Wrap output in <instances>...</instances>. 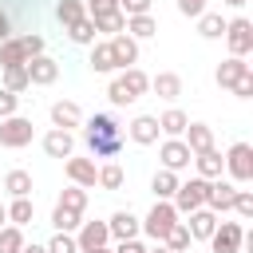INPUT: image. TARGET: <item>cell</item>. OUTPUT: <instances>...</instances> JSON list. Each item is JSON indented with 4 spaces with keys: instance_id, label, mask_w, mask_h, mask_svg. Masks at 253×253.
I'll use <instances>...</instances> for the list:
<instances>
[{
    "instance_id": "db71d44e",
    "label": "cell",
    "mask_w": 253,
    "mask_h": 253,
    "mask_svg": "<svg viewBox=\"0 0 253 253\" xmlns=\"http://www.w3.org/2000/svg\"><path fill=\"white\" fill-rule=\"evenodd\" d=\"M8 225V206H0V229Z\"/></svg>"
},
{
    "instance_id": "7dc6e473",
    "label": "cell",
    "mask_w": 253,
    "mask_h": 253,
    "mask_svg": "<svg viewBox=\"0 0 253 253\" xmlns=\"http://www.w3.org/2000/svg\"><path fill=\"white\" fill-rule=\"evenodd\" d=\"M206 4H210V0H178V12L190 16V20H198V16L206 12Z\"/></svg>"
},
{
    "instance_id": "4316f807",
    "label": "cell",
    "mask_w": 253,
    "mask_h": 253,
    "mask_svg": "<svg viewBox=\"0 0 253 253\" xmlns=\"http://www.w3.org/2000/svg\"><path fill=\"white\" fill-rule=\"evenodd\" d=\"M225 24H229V20H225L221 12H202V16H198V36H202V40H221V36H225Z\"/></svg>"
},
{
    "instance_id": "60d3db41",
    "label": "cell",
    "mask_w": 253,
    "mask_h": 253,
    "mask_svg": "<svg viewBox=\"0 0 253 253\" xmlns=\"http://www.w3.org/2000/svg\"><path fill=\"white\" fill-rule=\"evenodd\" d=\"M47 253H79V245H75V233H55L47 245H43Z\"/></svg>"
},
{
    "instance_id": "74e56055",
    "label": "cell",
    "mask_w": 253,
    "mask_h": 253,
    "mask_svg": "<svg viewBox=\"0 0 253 253\" xmlns=\"http://www.w3.org/2000/svg\"><path fill=\"white\" fill-rule=\"evenodd\" d=\"M55 206H63V210H75V213H83L87 210V190L83 186H67L63 194H59V202Z\"/></svg>"
},
{
    "instance_id": "2e32d148",
    "label": "cell",
    "mask_w": 253,
    "mask_h": 253,
    "mask_svg": "<svg viewBox=\"0 0 253 253\" xmlns=\"http://www.w3.org/2000/svg\"><path fill=\"white\" fill-rule=\"evenodd\" d=\"M107 229H111V237H115V241H134V237L142 233V221H138L130 210H119V213H111Z\"/></svg>"
},
{
    "instance_id": "b9f144b4",
    "label": "cell",
    "mask_w": 253,
    "mask_h": 253,
    "mask_svg": "<svg viewBox=\"0 0 253 253\" xmlns=\"http://www.w3.org/2000/svg\"><path fill=\"white\" fill-rule=\"evenodd\" d=\"M107 99H111V107H130V103H134V99L126 95V87L119 83V75H115V79L107 83Z\"/></svg>"
},
{
    "instance_id": "e575fe53",
    "label": "cell",
    "mask_w": 253,
    "mask_h": 253,
    "mask_svg": "<svg viewBox=\"0 0 253 253\" xmlns=\"http://www.w3.org/2000/svg\"><path fill=\"white\" fill-rule=\"evenodd\" d=\"M51 225H55V233H75V229L83 225V213H75V210H63V206H55V210H51Z\"/></svg>"
},
{
    "instance_id": "30bf717a",
    "label": "cell",
    "mask_w": 253,
    "mask_h": 253,
    "mask_svg": "<svg viewBox=\"0 0 253 253\" xmlns=\"http://www.w3.org/2000/svg\"><path fill=\"white\" fill-rule=\"evenodd\" d=\"M63 174H67V182L71 186H83V190H95V178H99V166L91 162V158H63Z\"/></svg>"
},
{
    "instance_id": "ab89813d",
    "label": "cell",
    "mask_w": 253,
    "mask_h": 253,
    "mask_svg": "<svg viewBox=\"0 0 253 253\" xmlns=\"http://www.w3.org/2000/svg\"><path fill=\"white\" fill-rule=\"evenodd\" d=\"M24 249V229L20 225H4L0 229V253H20Z\"/></svg>"
},
{
    "instance_id": "816d5d0a",
    "label": "cell",
    "mask_w": 253,
    "mask_h": 253,
    "mask_svg": "<svg viewBox=\"0 0 253 253\" xmlns=\"http://www.w3.org/2000/svg\"><path fill=\"white\" fill-rule=\"evenodd\" d=\"M20 253H47V249H43V245H36V241H32V245L24 241V249H20Z\"/></svg>"
},
{
    "instance_id": "ac0fdd59",
    "label": "cell",
    "mask_w": 253,
    "mask_h": 253,
    "mask_svg": "<svg viewBox=\"0 0 253 253\" xmlns=\"http://www.w3.org/2000/svg\"><path fill=\"white\" fill-rule=\"evenodd\" d=\"M43 154H47V158H71V154H75V134L51 126V130L43 134Z\"/></svg>"
},
{
    "instance_id": "d590c367",
    "label": "cell",
    "mask_w": 253,
    "mask_h": 253,
    "mask_svg": "<svg viewBox=\"0 0 253 253\" xmlns=\"http://www.w3.org/2000/svg\"><path fill=\"white\" fill-rule=\"evenodd\" d=\"M83 16H87V4H83V0H59V4H55V20H59L63 28H71V24L83 20Z\"/></svg>"
},
{
    "instance_id": "9f6ffc18",
    "label": "cell",
    "mask_w": 253,
    "mask_h": 253,
    "mask_svg": "<svg viewBox=\"0 0 253 253\" xmlns=\"http://www.w3.org/2000/svg\"><path fill=\"white\" fill-rule=\"evenodd\" d=\"M146 253H170V249H166V245H154V249H146Z\"/></svg>"
},
{
    "instance_id": "5b68a950",
    "label": "cell",
    "mask_w": 253,
    "mask_h": 253,
    "mask_svg": "<svg viewBox=\"0 0 253 253\" xmlns=\"http://www.w3.org/2000/svg\"><path fill=\"white\" fill-rule=\"evenodd\" d=\"M206 190H210V182H206V178L178 182V190H174V198H170V206L178 210V217H182V213H194V210H202V206H206Z\"/></svg>"
},
{
    "instance_id": "f907efd6",
    "label": "cell",
    "mask_w": 253,
    "mask_h": 253,
    "mask_svg": "<svg viewBox=\"0 0 253 253\" xmlns=\"http://www.w3.org/2000/svg\"><path fill=\"white\" fill-rule=\"evenodd\" d=\"M4 40H12V20H8V12H0V43Z\"/></svg>"
},
{
    "instance_id": "5bb4252c",
    "label": "cell",
    "mask_w": 253,
    "mask_h": 253,
    "mask_svg": "<svg viewBox=\"0 0 253 253\" xmlns=\"http://www.w3.org/2000/svg\"><path fill=\"white\" fill-rule=\"evenodd\" d=\"M51 126H55V130H75V126H83V111H79V103H71V99H55V103H51Z\"/></svg>"
},
{
    "instance_id": "52a82bcc",
    "label": "cell",
    "mask_w": 253,
    "mask_h": 253,
    "mask_svg": "<svg viewBox=\"0 0 253 253\" xmlns=\"http://www.w3.org/2000/svg\"><path fill=\"white\" fill-rule=\"evenodd\" d=\"M241 245H245V225L241 221H217V229L210 233L213 253H241Z\"/></svg>"
},
{
    "instance_id": "681fc988",
    "label": "cell",
    "mask_w": 253,
    "mask_h": 253,
    "mask_svg": "<svg viewBox=\"0 0 253 253\" xmlns=\"http://www.w3.org/2000/svg\"><path fill=\"white\" fill-rule=\"evenodd\" d=\"M111 253H146V245H142V241L134 237V241H119V245H115Z\"/></svg>"
},
{
    "instance_id": "484cf974",
    "label": "cell",
    "mask_w": 253,
    "mask_h": 253,
    "mask_svg": "<svg viewBox=\"0 0 253 253\" xmlns=\"http://www.w3.org/2000/svg\"><path fill=\"white\" fill-rule=\"evenodd\" d=\"M182 142L190 146V154H202V150L213 146V130H210L206 123H190V126L182 130Z\"/></svg>"
},
{
    "instance_id": "6da1fadb",
    "label": "cell",
    "mask_w": 253,
    "mask_h": 253,
    "mask_svg": "<svg viewBox=\"0 0 253 253\" xmlns=\"http://www.w3.org/2000/svg\"><path fill=\"white\" fill-rule=\"evenodd\" d=\"M83 138L95 158H115L123 150V126L115 123V115H91L83 123Z\"/></svg>"
},
{
    "instance_id": "8d00e7d4",
    "label": "cell",
    "mask_w": 253,
    "mask_h": 253,
    "mask_svg": "<svg viewBox=\"0 0 253 253\" xmlns=\"http://www.w3.org/2000/svg\"><path fill=\"white\" fill-rule=\"evenodd\" d=\"M67 36H71V43H83V47H91V43L99 40V32H95V24H91V16H83V20H75V24L67 28Z\"/></svg>"
},
{
    "instance_id": "f5cc1de1",
    "label": "cell",
    "mask_w": 253,
    "mask_h": 253,
    "mask_svg": "<svg viewBox=\"0 0 253 253\" xmlns=\"http://www.w3.org/2000/svg\"><path fill=\"white\" fill-rule=\"evenodd\" d=\"M221 4H229V8H245L249 0H221Z\"/></svg>"
},
{
    "instance_id": "cb8c5ba5",
    "label": "cell",
    "mask_w": 253,
    "mask_h": 253,
    "mask_svg": "<svg viewBox=\"0 0 253 253\" xmlns=\"http://www.w3.org/2000/svg\"><path fill=\"white\" fill-rule=\"evenodd\" d=\"M119 83L126 87V95H130L134 103H138V99L150 91V75H146L142 67H126V71H119Z\"/></svg>"
},
{
    "instance_id": "7a4b0ae2",
    "label": "cell",
    "mask_w": 253,
    "mask_h": 253,
    "mask_svg": "<svg viewBox=\"0 0 253 253\" xmlns=\"http://www.w3.org/2000/svg\"><path fill=\"white\" fill-rule=\"evenodd\" d=\"M43 55V36H12L0 43V67H24L28 59Z\"/></svg>"
},
{
    "instance_id": "d6a6232c",
    "label": "cell",
    "mask_w": 253,
    "mask_h": 253,
    "mask_svg": "<svg viewBox=\"0 0 253 253\" xmlns=\"http://www.w3.org/2000/svg\"><path fill=\"white\" fill-rule=\"evenodd\" d=\"M32 217H36V206H32V198H12V206H8V225H32Z\"/></svg>"
},
{
    "instance_id": "7bdbcfd3",
    "label": "cell",
    "mask_w": 253,
    "mask_h": 253,
    "mask_svg": "<svg viewBox=\"0 0 253 253\" xmlns=\"http://www.w3.org/2000/svg\"><path fill=\"white\" fill-rule=\"evenodd\" d=\"M233 213L237 217H253V190H237V198H233Z\"/></svg>"
},
{
    "instance_id": "e0dca14e",
    "label": "cell",
    "mask_w": 253,
    "mask_h": 253,
    "mask_svg": "<svg viewBox=\"0 0 253 253\" xmlns=\"http://www.w3.org/2000/svg\"><path fill=\"white\" fill-rule=\"evenodd\" d=\"M186 217H190V221H182V225L190 229V241H210V233L217 229V213L206 210V206L194 210V213H186Z\"/></svg>"
},
{
    "instance_id": "7402d4cb",
    "label": "cell",
    "mask_w": 253,
    "mask_h": 253,
    "mask_svg": "<svg viewBox=\"0 0 253 253\" xmlns=\"http://www.w3.org/2000/svg\"><path fill=\"white\" fill-rule=\"evenodd\" d=\"M241 75H249V63H245V59H237V55L221 59V63H217V71H213L217 87H225V91H229V87H233V83H237Z\"/></svg>"
},
{
    "instance_id": "4dcf8cb0",
    "label": "cell",
    "mask_w": 253,
    "mask_h": 253,
    "mask_svg": "<svg viewBox=\"0 0 253 253\" xmlns=\"http://www.w3.org/2000/svg\"><path fill=\"white\" fill-rule=\"evenodd\" d=\"M91 24H95V32L99 36H119V32H126V16L123 12H107V16H91Z\"/></svg>"
},
{
    "instance_id": "603a6c76",
    "label": "cell",
    "mask_w": 253,
    "mask_h": 253,
    "mask_svg": "<svg viewBox=\"0 0 253 253\" xmlns=\"http://www.w3.org/2000/svg\"><path fill=\"white\" fill-rule=\"evenodd\" d=\"M154 119H158L162 138H182V130L190 126V115H186V111H178V107H170V111H162V115H154Z\"/></svg>"
},
{
    "instance_id": "9a60e30c",
    "label": "cell",
    "mask_w": 253,
    "mask_h": 253,
    "mask_svg": "<svg viewBox=\"0 0 253 253\" xmlns=\"http://www.w3.org/2000/svg\"><path fill=\"white\" fill-rule=\"evenodd\" d=\"M111 241V229H107V221H83L79 229H75V245H79V253H87V249H99V245H107Z\"/></svg>"
},
{
    "instance_id": "4fadbf2b",
    "label": "cell",
    "mask_w": 253,
    "mask_h": 253,
    "mask_svg": "<svg viewBox=\"0 0 253 253\" xmlns=\"http://www.w3.org/2000/svg\"><path fill=\"white\" fill-rule=\"evenodd\" d=\"M233 198H237V186H233V182H225V178H213V182H210V190H206V210L225 213V210H233Z\"/></svg>"
},
{
    "instance_id": "bcb514c9",
    "label": "cell",
    "mask_w": 253,
    "mask_h": 253,
    "mask_svg": "<svg viewBox=\"0 0 253 253\" xmlns=\"http://www.w3.org/2000/svg\"><path fill=\"white\" fill-rule=\"evenodd\" d=\"M16 107H20V95H12V91H4V87H0V119L16 115Z\"/></svg>"
},
{
    "instance_id": "8992f818",
    "label": "cell",
    "mask_w": 253,
    "mask_h": 253,
    "mask_svg": "<svg viewBox=\"0 0 253 253\" xmlns=\"http://www.w3.org/2000/svg\"><path fill=\"white\" fill-rule=\"evenodd\" d=\"M32 134H36L32 119H24V115H8V119H0V146H4V150H20V146H28Z\"/></svg>"
},
{
    "instance_id": "d4e9b609",
    "label": "cell",
    "mask_w": 253,
    "mask_h": 253,
    "mask_svg": "<svg viewBox=\"0 0 253 253\" xmlns=\"http://www.w3.org/2000/svg\"><path fill=\"white\" fill-rule=\"evenodd\" d=\"M150 91H154L158 99L174 103V99L182 95V75H174V71H158V75L150 79Z\"/></svg>"
},
{
    "instance_id": "9c48e42d",
    "label": "cell",
    "mask_w": 253,
    "mask_h": 253,
    "mask_svg": "<svg viewBox=\"0 0 253 253\" xmlns=\"http://www.w3.org/2000/svg\"><path fill=\"white\" fill-rule=\"evenodd\" d=\"M158 158H162V170H186L190 162H194V154H190V146L182 142V138H162V146H158Z\"/></svg>"
},
{
    "instance_id": "ee69618b",
    "label": "cell",
    "mask_w": 253,
    "mask_h": 253,
    "mask_svg": "<svg viewBox=\"0 0 253 253\" xmlns=\"http://www.w3.org/2000/svg\"><path fill=\"white\" fill-rule=\"evenodd\" d=\"M119 12L123 16H146L150 12V0H119Z\"/></svg>"
},
{
    "instance_id": "f1b7e54d",
    "label": "cell",
    "mask_w": 253,
    "mask_h": 253,
    "mask_svg": "<svg viewBox=\"0 0 253 253\" xmlns=\"http://www.w3.org/2000/svg\"><path fill=\"white\" fill-rule=\"evenodd\" d=\"M126 36L130 40H150V36H158V20L146 12V16H126Z\"/></svg>"
},
{
    "instance_id": "ba28073f",
    "label": "cell",
    "mask_w": 253,
    "mask_h": 253,
    "mask_svg": "<svg viewBox=\"0 0 253 253\" xmlns=\"http://www.w3.org/2000/svg\"><path fill=\"white\" fill-rule=\"evenodd\" d=\"M225 43H229V55L245 59V55L253 51V24H249L245 16L229 20V24H225Z\"/></svg>"
},
{
    "instance_id": "44dd1931",
    "label": "cell",
    "mask_w": 253,
    "mask_h": 253,
    "mask_svg": "<svg viewBox=\"0 0 253 253\" xmlns=\"http://www.w3.org/2000/svg\"><path fill=\"white\" fill-rule=\"evenodd\" d=\"M91 71L95 75H119V67H115V55H111V43L107 40H95L91 43Z\"/></svg>"
},
{
    "instance_id": "7c38bea8",
    "label": "cell",
    "mask_w": 253,
    "mask_h": 253,
    "mask_svg": "<svg viewBox=\"0 0 253 253\" xmlns=\"http://www.w3.org/2000/svg\"><path fill=\"white\" fill-rule=\"evenodd\" d=\"M107 43H111V55H115V67H119V71L138 67V40H130L126 32H119V36H111Z\"/></svg>"
},
{
    "instance_id": "83f0119b",
    "label": "cell",
    "mask_w": 253,
    "mask_h": 253,
    "mask_svg": "<svg viewBox=\"0 0 253 253\" xmlns=\"http://www.w3.org/2000/svg\"><path fill=\"white\" fill-rule=\"evenodd\" d=\"M178 182H182V178H178L174 170H158V174L150 178V190H154V202H170V198H174V190H178Z\"/></svg>"
},
{
    "instance_id": "11a10c76",
    "label": "cell",
    "mask_w": 253,
    "mask_h": 253,
    "mask_svg": "<svg viewBox=\"0 0 253 253\" xmlns=\"http://www.w3.org/2000/svg\"><path fill=\"white\" fill-rule=\"evenodd\" d=\"M87 253H111V245H99V249H87Z\"/></svg>"
},
{
    "instance_id": "f6af8a7d",
    "label": "cell",
    "mask_w": 253,
    "mask_h": 253,
    "mask_svg": "<svg viewBox=\"0 0 253 253\" xmlns=\"http://www.w3.org/2000/svg\"><path fill=\"white\" fill-rule=\"evenodd\" d=\"M119 12V0H87V16H107Z\"/></svg>"
},
{
    "instance_id": "6f0895ef",
    "label": "cell",
    "mask_w": 253,
    "mask_h": 253,
    "mask_svg": "<svg viewBox=\"0 0 253 253\" xmlns=\"http://www.w3.org/2000/svg\"><path fill=\"white\" fill-rule=\"evenodd\" d=\"M83 4H87V0H83Z\"/></svg>"
},
{
    "instance_id": "f35d334b",
    "label": "cell",
    "mask_w": 253,
    "mask_h": 253,
    "mask_svg": "<svg viewBox=\"0 0 253 253\" xmlns=\"http://www.w3.org/2000/svg\"><path fill=\"white\" fill-rule=\"evenodd\" d=\"M158 245H166L170 253H186V249H190V229H186V225L178 221V225H174V229L166 233V241H158Z\"/></svg>"
},
{
    "instance_id": "d6986e66",
    "label": "cell",
    "mask_w": 253,
    "mask_h": 253,
    "mask_svg": "<svg viewBox=\"0 0 253 253\" xmlns=\"http://www.w3.org/2000/svg\"><path fill=\"white\" fill-rule=\"evenodd\" d=\"M126 134H130V142H138V146H154L162 130H158V119H154V115H138V119L126 126Z\"/></svg>"
},
{
    "instance_id": "277c9868",
    "label": "cell",
    "mask_w": 253,
    "mask_h": 253,
    "mask_svg": "<svg viewBox=\"0 0 253 253\" xmlns=\"http://www.w3.org/2000/svg\"><path fill=\"white\" fill-rule=\"evenodd\" d=\"M178 225V210L170 206V202H154V210L142 217V233L158 245V241H166V233Z\"/></svg>"
},
{
    "instance_id": "ffe728a7",
    "label": "cell",
    "mask_w": 253,
    "mask_h": 253,
    "mask_svg": "<svg viewBox=\"0 0 253 253\" xmlns=\"http://www.w3.org/2000/svg\"><path fill=\"white\" fill-rule=\"evenodd\" d=\"M194 166H198V178H206V182H213V178H221V174H225V158H221V150H217V146H210V150L194 154Z\"/></svg>"
},
{
    "instance_id": "1f68e13d",
    "label": "cell",
    "mask_w": 253,
    "mask_h": 253,
    "mask_svg": "<svg viewBox=\"0 0 253 253\" xmlns=\"http://www.w3.org/2000/svg\"><path fill=\"white\" fill-rule=\"evenodd\" d=\"M4 190L12 198H32V174L28 170H8L4 174Z\"/></svg>"
},
{
    "instance_id": "f546056e",
    "label": "cell",
    "mask_w": 253,
    "mask_h": 253,
    "mask_svg": "<svg viewBox=\"0 0 253 253\" xmlns=\"http://www.w3.org/2000/svg\"><path fill=\"white\" fill-rule=\"evenodd\" d=\"M0 87L12 91V95H24L32 83H28V67H0Z\"/></svg>"
},
{
    "instance_id": "8fae6325",
    "label": "cell",
    "mask_w": 253,
    "mask_h": 253,
    "mask_svg": "<svg viewBox=\"0 0 253 253\" xmlns=\"http://www.w3.org/2000/svg\"><path fill=\"white\" fill-rule=\"evenodd\" d=\"M24 67H28V83H32V87H51V83L59 79V63H55L47 51L36 55V59H28Z\"/></svg>"
},
{
    "instance_id": "836d02e7",
    "label": "cell",
    "mask_w": 253,
    "mask_h": 253,
    "mask_svg": "<svg viewBox=\"0 0 253 253\" xmlns=\"http://www.w3.org/2000/svg\"><path fill=\"white\" fill-rule=\"evenodd\" d=\"M123 182H126V174H123L119 162H103V166H99L95 186H103V190H123Z\"/></svg>"
},
{
    "instance_id": "c3c4849f",
    "label": "cell",
    "mask_w": 253,
    "mask_h": 253,
    "mask_svg": "<svg viewBox=\"0 0 253 253\" xmlns=\"http://www.w3.org/2000/svg\"><path fill=\"white\" fill-rule=\"evenodd\" d=\"M229 91H233L237 99H253V71H249V75H241V79H237Z\"/></svg>"
},
{
    "instance_id": "3957f363",
    "label": "cell",
    "mask_w": 253,
    "mask_h": 253,
    "mask_svg": "<svg viewBox=\"0 0 253 253\" xmlns=\"http://www.w3.org/2000/svg\"><path fill=\"white\" fill-rule=\"evenodd\" d=\"M221 158H225V174H229L233 186L253 182V146H249V142H233Z\"/></svg>"
}]
</instances>
